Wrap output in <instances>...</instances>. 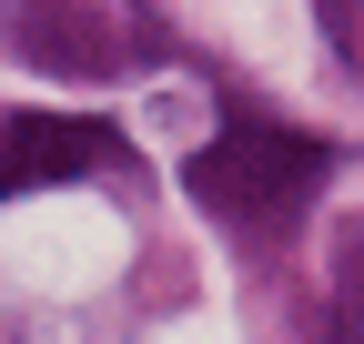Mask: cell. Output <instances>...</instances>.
<instances>
[{
  "label": "cell",
  "mask_w": 364,
  "mask_h": 344,
  "mask_svg": "<svg viewBox=\"0 0 364 344\" xmlns=\"http://www.w3.org/2000/svg\"><path fill=\"white\" fill-rule=\"evenodd\" d=\"M314 11H324V41L354 61V51H364V11H354V0H314Z\"/></svg>",
  "instance_id": "5b68a950"
},
{
  "label": "cell",
  "mask_w": 364,
  "mask_h": 344,
  "mask_svg": "<svg viewBox=\"0 0 364 344\" xmlns=\"http://www.w3.org/2000/svg\"><path fill=\"white\" fill-rule=\"evenodd\" d=\"M324 172H334V142L284 132V122H263V112H233L193 162H182V183H193L203 213L263 233V223H284V213H304L314 193H324Z\"/></svg>",
  "instance_id": "6da1fadb"
},
{
  "label": "cell",
  "mask_w": 364,
  "mask_h": 344,
  "mask_svg": "<svg viewBox=\"0 0 364 344\" xmlns=\"http://www.w3.org/2000/svg\"><path fill=\"white\" fill-rule=\"evenodd\" d=\"M334 324H344V334H364V223H354V233H334Z\"/></svg>",
  "instance_id": "277c9868"
},
{
  "label": "cell",
  "mask_w": 364,
  "mask_h": 344,
  "mask_svg": "<svg viewBox=\"0 0 364 344\" xmlns=\"http://www.w3.org/2000/svg\"><path fill=\"white\" fill-rule=\"evenodd\" d=\"M102 162H122V132L91 112H11L0 122V203L31 183H81Z\"/></svg>",
  "instance_id": "7a4b0ae2"
},
{
  "label": "cell",
  "mask_w": 364,
  "mask_h": 344,
  "mask_svg": "<svg viewBox=\"0 0 364 344\" xmlns=\"http://www.w3.org/2000/svg\"><path fill=\"white\" fill-rule=\"evenodd\" d=\"M0 41L21 61H51V71H112V51H122L102 0H11L0 11Z\"/></svg>",
  "instance_id": "3957f363"
}]
</instances>
